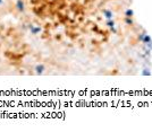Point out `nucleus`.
Listing matches in <instances>:
<instances>
[{
  "label": "nucleus",
  "mask_w": 152,
  "mask_h": 132,
  "mask_svg": "<svg viewBox=\"0 0 152 132\" xmlns=\"http://www.w3.org/2000/svg\"><path fill=\"white\" fill-rule=\"evenodd\" d=\"M125 14H126V17H130H130L133 16V14H134V12H133L132 9H128V10H126Z\"/></svg>",
  "instance_id": "nucleus-6"
},
{
  "label": "nucleus",
  "mask_w": 152,
  "mask_h": 132,
  "mask_svg": "<svg viewBox=\"0 0 152 132\" xmlns=\"http://www.w3.org/2000/svg\"><path fill=\"white\" fill-rule=\"evenodd\" d=\"M142 75L143 76H150V75H151V71H150L149 69H144V70L142 71Z\"/></svg>",
  "instance_id": "nucleus-7"
},
{
  "label": "nucleus",
  "mask_w": 152,
  "mask_h": 132,
  "mask_svg": "<svg viewBox=\"0 0 152 132\" xmlns=\"http://www.w3.org/2000/svg\"><path fill=\"white\" fill-rule=\"evenodd\" d=\"M28 29H30V32H31V34H33V35H36V34H39V33L41 32V27L34 26V25H30Z\"/></svg>",
  "instance_id": "nucleus-1"
},
{
  "label": "nucleus",
  "mask_w": 152,
  "mask_h": 132,
  "mask_svg": "<svg viewBox=\"0 0 152 132\" xmlns=\"http://www.w3.org/2000/svg\"><path fill=\"white\" fill-rule=\"evenodd\" d=\"M126 24H127V25H132L133 24V20L130 19V17H127V18H126Z\"/></svg>",
  "instance_id": "nucleus-9"
},
{
  "label": "nucleus",
  "mask_w": 152,
  "mask_h": 132,
  "mask_svg": "<svg viewBox=\"0 0 152 132\" xmlns=\"http://www.w3.org/2000/svg\"><path fill=\"white\" fill-rule=\"evenodd\" d=\"M16 9L18 10V11H24L25 10V5H24V1H23V0H17V1H16Z\"/></svg>",
  "instance_id": "nucleus-2"
},
{
  "label": "nucleus",
  "mask_w": 152,
  "mask_h": 132,
  "mask_svg": "<svg viewBox=\"0 0 152 132\" xmlns=\"http://www.w3.org/2000/svg\"><path fill=\"white\" fill-rule=\"evenodd\" d=\"M103 15H104L106 18H108V19H111L112 18V11H110V10H103Z\"/></svg>",
  "instance_id": "nucleus-5"
},
{
  "label": "nucleus",
  "mask_w": 152,
  "mask_h": 132,
  "mask_svg": "<svg viewBox=\"0 0 152 132\" xmlns=\"http://www.w3.org/2000/svg\"><path fill=\"white\" fill-rule=\"evenodd\" d=\"M107 25H108V26H109V27H110V28H111V27H114V26H115V23H114V20L109 19L108 22H107Z\"/></svg>",
  "instance_id": "nucleus-8"
},
{
  "label": "nucleus",
  "mask_w": 152,
  "mask_h": 132,
  "mask_svg": "<svg viewBox=\"0 0 152 132\" xmlns=\"http://www.w3.org/2000/svg\"><path fill=\"white\" fill-rule=\"evenodd\" d=\"M140 40L145 44L149 43V42H151V37H150L149 35H146V34H141L140 35Z\"/></svg>",
  "instance_id": "nucleus-4"
},
{
  "label": "nucleus",
  "mask_w": 152,
  "mask_h": 132,
  "mask_svg": "<svg viewBox=\"0 0 152 132\" xmlns=\"http://www.w3.org/2000/svg\"><path fill=\"white\" fill-rule=\"evenodd\" d=\"M2 3H4V0H0V6L2 5Z\"/></svg>",
  "instance_id": "nucleus-10"
},
{
  "label": "nucleus",
  "mask_w": 152,
  "mask_h": 132,
  "mask_svg": "<svg viewBox=\"0 0 152 132\" xmlns=\"http://www.w3.org/2000/svg\"><path fill=\"white\" fill-rule=\"evenodd\" d=\"M34 70H35V73H36V75H42V73L44 72V70H46V67H44L43 64H36Z\"/></svg>",
  "instance_id": "nucleus-3"
}]
</instances>
